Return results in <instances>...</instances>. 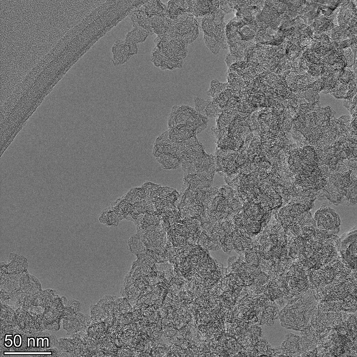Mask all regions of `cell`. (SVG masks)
Listing matches in <instances>:
<instances>
[{
	"label": "cell",
	"mask_w": 357,
	"mask_h": 357,
	"mask_svg": "<svg viewBox=\"0 0 357 357\" xmlns=\"http://www.w3.org/2000/svg\"><path fill=\"white\" fill-rule=\"evenodd\" d=\"M214 20L206 18L202 24L204 33L205 41L212 53H218L221 48H225L226 43L224 41L223 34V18L218 15V13L213 14Z\"/></svg>",
	"instance_id": "1"
},
{
	"label": "cell",
	"mask_w": 357,
	"mask_h": 357,
	"mask_svg": "<svg viewBox=\"0 0 357 357\" xmlns=\"http://www.w3.org/2000/svg\"><path fill=\"white\" fill-rule=\"evenodd\" d=\"M99 220L100 222L108 226L116 225V217L114 212L108 208L100 214Z\"/></svg>",
	"instance_id": "2"
}]
</instances>
